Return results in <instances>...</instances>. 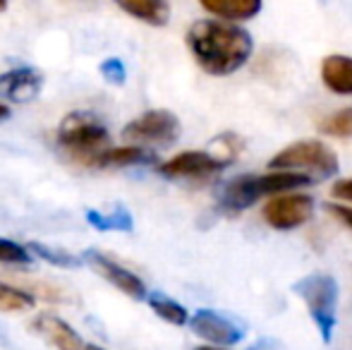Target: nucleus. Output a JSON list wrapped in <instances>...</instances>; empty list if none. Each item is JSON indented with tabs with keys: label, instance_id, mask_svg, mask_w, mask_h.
Segmentation results:
<instances>
[{
	"label": "nucleus",
	"instance_id": "nucleus-22",
	"mask_svg": "<svg viewBox=\"0 0 352 350\" xmlns=\"http://www.w3.org/2000/svg\"><path fill=\"white\" fill-rule=\"evenodd\" d=\"M0 264H32V250L22 248L19 243H12V240L0 238Z\"/></svg>",
	"mask_w": 352,
	"mask_h": 350
},
{
	"label": "nucleus",
	"instance_id": "nucleus-21",
	"mask_svg": "<svg viewBox=\"0 0 352 350\" xmlns=\"http://www.w3.org/2000/svg\"><path fill=\"white\" fill-rule=\"evenodd\" d=\"M319 132L326 137H340V140L352 137V108H343V111L324 118L319 122Z\"/></svg>",
	"mask_w": 352,
	"mask_h": 350
},
{
	"label": "nucleus",
	"instance_id": "nucleus-14",
	"mask_svg": "<svg viewBox=\"0 0 352 350\" xmlns=\"http://www.w3.org/2000/svg\"><path fill=\"white\" fill-rule=\"evenodd\" d=\"M264 0H199V5L213 17L226 22H247L256 17Z\"/></svg>",
	"mask_w": 352,
	"mask_h": 350
},
{
	"label": "nucleus",
	"instance_id": "nucleus-2",
	"mask_svg": "<svg viewBox=\"0 0 352 350\" xmlns=\"http://www.w3.org/2000/svg\"><path fill=\"white\" fill-rule=\"evenodd\" d=\"M311 185V175L295 173V171H271L259 175H240L230 180L223 190L221 209L228 214H240L242 209L252 206L264 197L283 195V192H295Z\"/></svg>",
	"mask_w": 352,
	"mask_h": 350
},
{
	"label": "nucleus",
	"instance_id": "nucleus-13",
	"mask_svg": "<svg viewBox=\"0 0 352 350\" xmlns=\"http://www.w3.org/2000/svg\"><path fill=\"white\" fill-rule=\"evenodd\" d=\"M321 82L338 96H352V58L340 53L326 56L321 63Z\"/></svg>",
	"mask_w": 352,
	"mask_h": 350
},
{
	"label": "nucleus",
	"instance_id": "nucleus-16",
	"mask_svg": "<svg viewBox=\"0 0 352 350\" xmlns=\"http://www.w3.org/2000/svg\"><path fill=\"white\" fill-rule=\"evenodd\" d=\"M151 159L146 149L142 146H116V149H103L101 154H96L87 166L94 168H125V166H137V164H146Z\"/></svg>",
	"mask_w": 352,
	"mask_h": 350
},
{
	"label": "nucleus",
	"instance_id": "nucleus-3",
	"mask_svg": "<svg viewBox=\"0 0 352 350\" xmlns=\"http://www.w3.org/2000/svg\"><path fill=\"white\" fill-rule=\"evenodd\" d=\"M297 295L305 300L307 309H309V317L314 319L316 329L321 333V341L331 343L336 329V317H338V283L331 274H309L305 278L295 281L292 285Z\"/></svg>",
	"mask_w": 352,
	"mask_h": 350
},
{
	"label": "nucleus",
	"instance_id": "nucleus-1",
	"mask_svg": "<svg viewBox=\"0 0 352 350\" xmlns=\"http://www.w3.org/2000/svg\"><path fill=\"white\" fill-rule=\"evenodd\" d=\"M187 46L201 70L223 77L232 75L250 61L254 41L250 32L237 27L235 22L199 19L187 32Z\"/></svg>",
	"mask_w": 352,
	"mask_h": 350
},
{
	"label": "nucleus",
	"instance_id": "nucleus-24",
	"mask_svg": "<svg viewBox=\"0 0 352 350\" xmlns=\"http://www.w3.org/2000/svg\"><path fill=\"white\" fill-rule=\"evenodd\" d=\"M333 197L345 201H352V177H345V180H338L333 185Z\"/></svg>",
	"mask_w": 352,
	"mask_h": 350
},
{
	"label": "nucleus",
	"instance_id": "nucleus-26",
	"mask_svg": "<svg viewBox=\"0 0 352 350\" xmlns=\"http://www.w3.org/2000/svg\"><path fill=\"white\" fill-rule=\"evenodd\" d=\"M10 116V106H5V103H0V120H5V118Z\"/></svg>",
	"mask_w": 352,
	"mask_h": 350
},
{
	"label": "nucleus",
	"instance_id": "nucleus-15",
	"mask_svg": "<svg viewBox=\"0 0 352 350\" xmlns=\"http://www.w3.org/2000/svg\"><path fill=\"white\" fill-rule=\"evenodd\" d=\"M116 5L130 17L140 19L151 27H163L170 19V3L168 0H116Z\"/></svg>",
	"mask_w": 352,
	"mask_h": 350
},
{
	"label": "nucleus",
	"instance_id": "nucleus-9",
	"mask_svg": "<svg viewBox=\"0 0 352 350\" xmlns=\"http://www.w3.org/2000/svg\"><path fill=\"white\" fill-rule=\"evenodd\" d=\"M84 259H87L89 266H91L98 276H103L108 283L116 285L127 298H132V300L146 298V285H144V281L137 274H132L130 269H125L122 264H118L116 259L106 257V254H101V252H87Z\"/></svg>",
	"mask_w": 352,
	"mask_h": 350
},
{
	"label": "nucleus",
	"instance_id": "nucleus-19",
	"mask_svg": "<svg viewBox=\"0 0 352 350\" xmlns=\"http://www.w3.org/2000/svg\"><path fill=\"white\" fill-rule=\"evenodd\" d=\"M34 303L36 298L32 293L0 281V312H24V309H32Z\"/></svg>",
	"mask_w": 352,
	"mask_h": 350
},
{
	"label": "nucleus",
	"instance_id": "nucleus-5",
	"mask_svg": "<svg viewBox=\"0 0 352 350\" xmlns=\"http://www.w3.org/2000/svg\"><path fill=\"white\" fill-rule=\"evenodd\" d=\"M271 171H307L314 177H331L340 171L338 156L331 146H326L324 142L307 140V142H295V144L285 146L283 151L269 161Z\"/></svg>",
	"mask_w": 352,
	"mask_h": 350
},
{
	"label": "nucleus",
	"instance_id": "nucleus-8",
	"mask_svg": "<svg viewBox=\"0 0 352 350\" xmlns=\"http://www.w3.org/2000/svg\"><path fill=\"white\" fill-rule=\"evenodd\" d=\"M228 166L221 156L209 154V151H182L173 159L163 161L158 166V173L166 177H187V180H204L216 173H221Z\"/></svg>",
	"mask_w": 352,
	"mask_h": 350
},
{
	"label": "nucleus",
	"instance_id": "nucleus-29",
	"mask_svg": "<svg viewBox=\"0 0 352 350\" xmlns=\"http://www.w3.org/2000/svg\"><path fill=\"white\" fill-rule=\"evenodd\" d=\"M5 8H8V0H0V12H3Z\"/></svg>",
	"mask_w": 352,
	"mask_h": 350
},
{
	"label": "nucleus",
	"instance_id": "nucleus-28",
	"mask_svg": "<svg viewBox=\"0 0 352 350\" xmlns=\"http://www.w3.org/2000/svg\"><path fill=\"white\" fill-rule=\"evenodd\" d=\"M84 350H103L101 346H94V343H89V346H84Z\"/></svg>",
	"mask_w": 352,
	"mask_h": 350
},
{
	"label": "nucleus",
	"instance_id": "nucleus-7",
	"mask_svg": "<svg viewBox=\"0 0 352 350\" xmlns=\"http://www.w3.org/2000/svg\"><path fill=\"white\" fill-rule=\"evenodd\" d=\"M314 214V199L302 192H292V195H278L271 197L264 206V221L276 230H292L305 226Z\"/></svg>",
	"mask_w": 352,
	"mask_h": 350
},
{
	"label": "nucleus",
	"instance_id": "nucleus-4",
	"mask_svg": "<svg viewBox=\"0 0 352 350\" xmlns=\"http://www.w3.org/2000/svg\"><path fill=\"white\" fill-rule=\"evenodd\" d=\"M108 130L96 116L91 113H70L63 118L60 127H58V142L60 146L72 156V159L82 161L84 166L101 154L108 144Z\"/></svg>",
	"mask_w": 352,
	"mask_h": 350
},
{
	"label": "nucleus",
	"instance_id": "nucleus-23",
	"mask_svg": "<svg viewBox=\"0 0 352 350\" xmlns=\"http://www.w3.org/2000/svg\"><path fill=\"white\" fill-rule=\"evenodd\" d=\"M101 75L106 82H111V85H125V77H127V70L125 65H122L120 58H108V61L101 63Z\"/></svg>",
	"mask_w": 352,
	"mask_h": 350
},
{
	"label": "nucleus",
	"instance_id": "nucleus-6",
	"mask_svg": "<svg viewBox=\"0 0 352 350\" xmlns=\"http://www.w3.org/2000/svg\"><path fill=\"white\" fill-rule=\"evenodd\" d=\"M122 137L127 142H137V144L168 146L180 137V120L175 113L153 108V111L142 113L132 122H127L122 127Z\"/></svg>",
	"mask_w": 352,
	"mask_h": 350
},
{
	"label": "nucleus",
	"instance_id": "nucleus-17",
	"mask_svg": "<svg viewBox=\"0 0 352 350\" xmlns=\"http://www.w3.org/2000/svg\"><path fill=\"white\" fill-rule=\"evenodd\" d=\"M87 223L91 226V228L101 230V233H106V230L130 233V230L135 228V221H132L130 211H125V209H118V211H113V214H101V211H96V209H89Z\"/></svg>",
	"mask_w": 352,
	"mask_h": 350
},
{
	"label": "nucleus",
	"instance_id": "nucleus-10",
	"mask_svg": "<svg viewBox=\"0 0 352 350\" xmlns=\"http://www.w3.org/2000/svg\"><path fill=\"white\" fill-rule=\"evenodd\" d=\"M190 327L197 336H201L204 341L213 343V346H235L242 338V329H237L230 319H226L223 314H216L211 309H199L195 317L190 319Z\"/></svg>",
	"mask_w": 352,
	"mask_h": 350
},
{
	"label": "nucleus",
	"instance_id": "nucleus-20",
	"mask_svg": "<svg viewBox=\"0 0 352 350\" xmlns=\"http://www.w3.org/2000/svg\"><path fill=\"white\" fill-rule=\"evenodd\" d=\"M29 250H32V254H36V257L43 259L46 264L60 266V269H72V266H82V262H84L82 257H74L72 252H65V250H56V248H48V245H43V243H29Z\"/></svg>",
	"mask_w": 352,
	"mask_h": 350
},
{
	"label": "nucleus",
	"instance_id": "nucleus-25",
	"mask_svg": "<svg viewBox=\"0 0 352 350\" xmlns=\"http://www.w3.org/2000/svg\"><path fill=\"white\" fill-rule=\"evenodd\" d=\"M329 211H331V214H333L338 221H343V223L348 226V228H352V209H350V206L331 204V206H329Z\"/></svg>",
	"mask_w": 352,
	"mask_h": 350
},
{
	"label": "nucleus",
	"instance_id": "nucleus-27",
	"mask_svg": "<svg viewBox=\"0 0 352 350\" xmlns=\"http://www.w3.org/2000/svg\"><path fill=\"white\" fill-rule=\"evenodd\" d=\"M197 350H226V348H221V346H201V348H197Z\"/></svg>",
	"mask_w": 352,
	"mask_h": 350
},
{
	"label": "nucleus",
	"instance_id": "nucleus-18",
	"mask_svg": "<svg viewBox=\"0 0 352 350\" xmlns=\"http://www.w3.org/2000/svg\"><path fill=\"white\" fill-rule=\"evenodd\" d=\"M148 305H151V309L158 314V317L166 319V322L173 324V327H185V324L192 319L190 314H187V309L182 307L180 303L166 298V295H161V293L148 295Z\"/></svg>",
	"mask_w": 352,
	"mask_h": 350
},
{
	"label": "nucleus",
	"instance_id": "nucleus-11",
	"mask_svg": "<svg viewBox=\"0 0 352 350\" xmlns=\"http://www.w3.org/2000/svg\"><path fill=\"white\" fill-rule=\"evenodd\" d=\"M32 329L56 350H84V346H87L70 324L65 319L56 317V314L41 312L32 322Z\"/></svg>",
	"mask_w": 352,
	"mask_h": 350
},
{
	"label": "nucleus",
	"instance_id": "nucleus-12",
	"mask_svg": "<svg viewBox=\"0 0 352 350\" xmlns=\"http://www.w3.org/2000/svg\"><path fill=\"white\" fill-rule=\"evenodd\" d=\"M43 85V77L34 67H14V70L0 75V96L10 98V101H32L38 96Z\"/></svg>",
	"mask_w": 352,
	"mask_h": 350
}]
</instances>
